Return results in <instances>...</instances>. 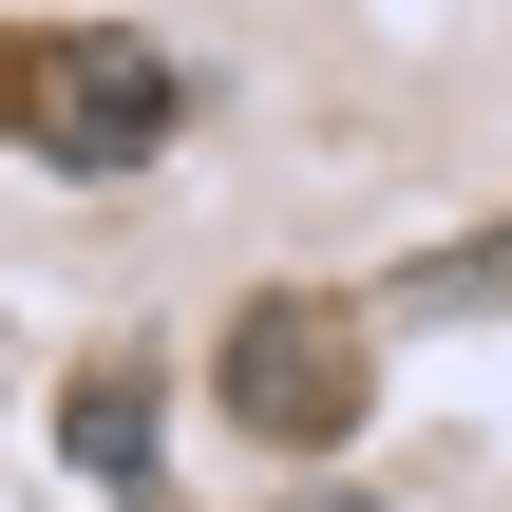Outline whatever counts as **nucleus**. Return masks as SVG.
<instances>
[{
    "instance_id": "f257e3e1",
    "label": "nucleus",
    "mask_w": 512,
    "mask_h": 512,
    "mask_svg": "<svg viewBox=\"0 0 512 512\" xmlns=\"http://www.w3.org/2000/svg\"><path fill=\"white\" fill-rule=\"evenodd\" d=\"M0 114H19V152H57V171H133V152H171L190 76H171L152 38H0Z\"/></svg>"
},
{
    "instance_id": "f03ea898",
    "label": "nucleus",
    "mask_w": 512,
    "mask_h": 512,
    "mask_svg": "<svg viewBox=\"0 0 512 512\" xmlns=\"http://www.w3.org/2000/svg\"><path fill=\"white\" fill-rule=\"evenodd\" d=\"M228 418L285 437V456L361 437V342H342L323 304H247V323H228Z\"/></svg>"
},
{
    "instance_id": "7ed1b4c3",
    "label": "nucleus",
    "mask_w": 512,
    "mask_h": 512,
    "mask_svg": "<svg viewBox=\"0 0 512 512\" xmlns=\"http://www.w3.org/2000/svg\"><path fill=\"white\" fill-rule=\"evenodd\" d=\"M76 456L95 494H152V380H76Z\"/></svg>"
}]
</instances>
